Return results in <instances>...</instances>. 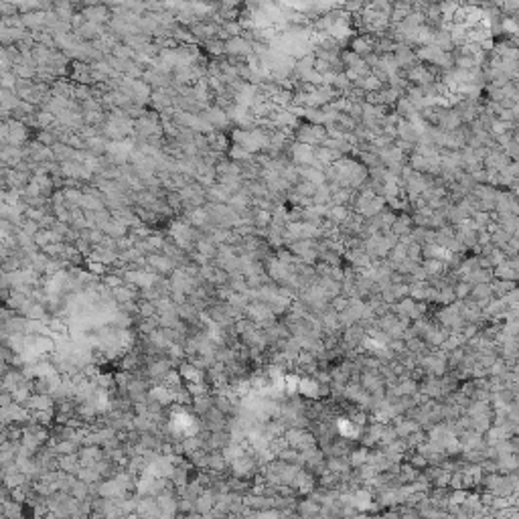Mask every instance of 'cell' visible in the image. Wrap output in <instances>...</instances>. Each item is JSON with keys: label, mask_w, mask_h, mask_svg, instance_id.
Masks as SVG:
<instances>
[{"label": "cell", "mask_w": 519, "mask_h": 519, "mask_svg": "<svg viewBox=\"0 0 519 519\" xmlns=\"http://www.w3.org/2000/svg\"><path fill=\"white\" fill-rule=\"evenodd\" d=\"M320 505L318 501H304V503H298V513L300 515H318L320 513Z\"/></svg>", "instance_id": "1"}]
</instances>
